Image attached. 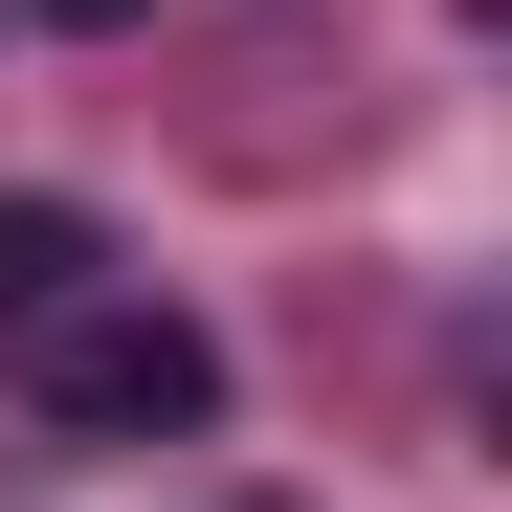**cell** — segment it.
<instances>
[{"label":"cell","mask_w":512,"mask_h":512,"mask_svg":"<svg viewBox=\"0 0 512 512\" xmlns=\"http://www.w3.org/2000/svg\"><path fill=\"white\" fill-rule=\"evenodd\" d=\"M90 268H112V245H90V201H0V334H45Z\"/></svg>","instance_id":"obj_2"},{"label":"cell","mask_w":512,"mask_h":512,"mask_svg":"<svg viewBox=\"0 0 512 512\" xmlns=\"http://www.w3.org/2000/svg\"><path fill=\"white\" fill-rule=\"evenodd\" d=\"M45 423L67 446H201L223 423V334L179 290H67L45 312Z\"/></svg>","instance_id":"obj_1"},{"label":"cell","mask_w":512,"mask_h":512,"mask_svg":"<svg viewBox=\"0 0 512 512\" xmlns=\"http://www.w3.org/2000/svg\"><path fill=\"white\" fill-rule=\"evenodd\" d=\"M45 23H134V0H45Z\"/></svg>","instance_id":"obj_3"}]
</instances>
